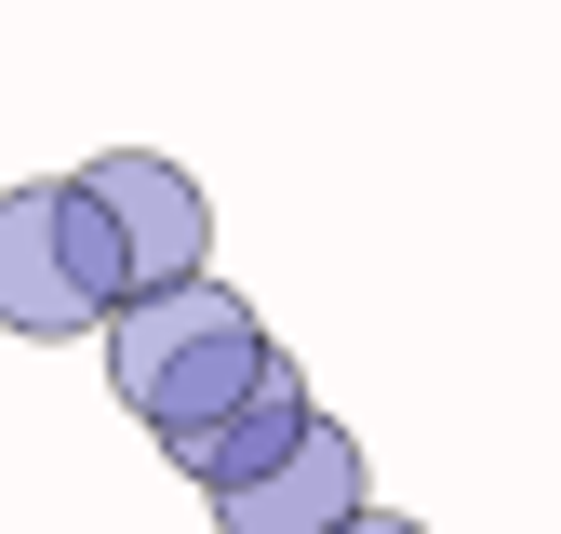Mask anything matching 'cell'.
<instances>
[{"instance_id": "6da1fadb", "label": "cell", "mask_w": 561, "mask_h": 534, "mask_svg": "<svg viewBox=\"0 0 561 534\" xmlns=\"http://www.w3.org/2000/svg\"><path fill=\"white\" fill-rule=\"evenodd\" d=\"M107 387H121V415L148 428L161 454H187L215 415H241V400L267 387V321L201 267V281H161V294H134V307H107Z\"/></svg>"}, {"instance_id": "7a4b0ae2", "label": "cell", "mask_w": 561, "mask_h": 534, "mask_svg": "<svg viewBox=\"0 0 561 534\" xmlns=\"http://www.w3.org/2000/svg\"><path fill=\"white\" fill-rule=\"evenodd\" d=\"M107 307H134V267L94 214L81 174H41V187H0V334H107Z\"/></svg>"}, {"instance_id": "3957f363", "label": "cell", "mask_w": 561, "mask_h": 534, "mask_svg": "<svg viewBox=\"0 0 561 534\" xmlns=\"http://www.w3.org/2000/svg\"><path fill=\"white\" fill-rule=\"evenodd\" d=\"M81 187H94L121 267H134V294L201 281V254H215V200L187 187V161H161V148H107V161H81Z\"/></svg>"}, {"instance_id": "277c9868", "label": "cell", "mask_w": 561, "mask_h": 534, "mask_svg": "<svg viewBox=\"0 0 561 534\" xmlns=\"http://www.w3.org/2000/svg\"><path fill=\"white\" fill-rule=\"evenodd\" d=\"M375 481H362V441H347L334 415L295 428V454H267L254 481L215 495V534H334V521H362Z\"/></svg>"}, {"instance_id": "5b68a950", "label": "cell", "mask_w": 561, "mask_h": 534, "mask_svg": "<svg viewBox=\"0 0 561 534\" xmlns=\"http://www.w3.org/2000/svg\"><path fill=\"white\" fill-rule=\"evenodd\" d=\"M308 415H321V400H308V374H295V361H267V387L241 400V415H215V428H201L174 467H187L201 495H228V481H254L267 454H295V428H308Z\"/></svg>"}, {"instance_id": "8992f818", "label": "cell", "mask_w": 561, "mask_h": 534, "mask_svg": "<svg viewBox=\"0 0 561 534\" xmlns=\"http://www.w3.org/2000/svg\"><path fill=\"white\" fill-rule=\"evenodd\" d=\"M334 534H428V521H401V508H362V521H334Z\"/></svg>"}]
</instances>
